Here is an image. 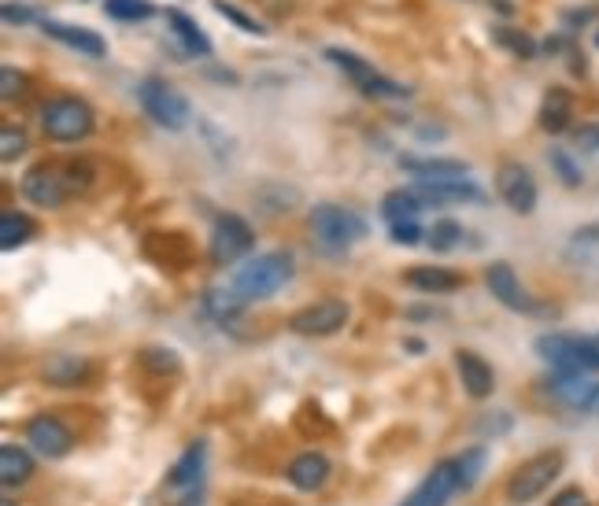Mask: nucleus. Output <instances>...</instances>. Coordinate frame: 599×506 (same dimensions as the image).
Returning a JSON list of instances; mask_svg holds the SVG:
<instances>
[{"label":"nucleus","mask_w":599,"mask_h":506,"mask_svg":"<svg viewBox=\"0 0 599 506\" xmlns=\"http://www.w3.org/2000/svg\"><path fill=\"white\" fill-rule=\"evenodd\" d=\"M348 303L344 300H318L311 307H300V311L289 318V329L296 337H333L348 326Z\"/></svg>","instance_id":"obj_7"},{"label":"nucleus","mask_w":599,"mask_h":506,"mask_svg":"<svg viewBox=\"0 0 599 506\" xmlns=\"http://www.w3.org/2000/svg\"><path fill=\"white\" fill-rule=\"evenodd\" d=\"M455 374H459V381H463L470 399H489L492 388H496L492 366L481 359L477 351H455Z\"/></svg>","instance_id":"obj_14"},{"label":"nucleus","mask_w":599,"mask_h":506,"mask_svg":"<svg viewBox=\"0 0 599 506\" xmlns=\"http://www.w3.org/2000/svg\"><path fill=\"white\" fill-rule=\"evenodd\" d=\"M200 470H204V444H189L185 455L174 462L171 488H193V484L200 481Z\"/></svg>","instance_id":"obj_27"},{"label":"nucleus","mask_w":599,"mask_h":506,"mask_svg":"<svg viewBox=\"0 0 599 506\" xmlns=\"http://www.w3.org/2000/svg\"><path fill=\"white\" fill-rule=\"evenodd\" d=\"M400 167L407 174H415L418 181H466L470 178V167H466L463 159H411L404 156L400 159Z\"/></svg>","instance_id":"obj_19"},{"label":"nucleus","mask_w":599,"mask_h":506,"mask_svg":"<svg viewBox=\"0 0 599 506\" xmlns=\"http://www.w3.org/2000/svg\"><path fill=\"white\" fill-rule=\"evenodd\" d=\"M137 100H141V108L145 115L156 126L163 130H185V122H189V100L167 85L163 78H145V82L137 85Z\"/></svg>","instance_id":"obj_5"},{"label":"nucleus","mask_w":599,"mask_h":506,"mask_svg":"<svg viewBox=\"0 0 599 506\" xmlns=\"http://www.w3.org/2000/svg\"><path fill=\"white\" fill-rule=\"evenodd\" d=\"M459 241H463V226L455 218H441V222H433L426 229V244L433 252H452Z\"/></svg>","instance_id":"obj_29"},{"label":"nucleus","mask_w":599,"mask_h":506,"mask_svg":"<svg viewBox=\"0 0 599 506\" xmlns=\"http://www.w3.org/2000/svg\"><path fill=\"white\" fill-rule=\"evenodd\" d=\"M452 492H459V470H455V458H444L429 470L426 481L407 495L404 506H444L452 499Z\"/></svg>","instance_id":"obj_11"},{"label":"nucleus","mask_w":599,"mask_h":506,"mask_svg":"<svg viewBox=\"0 0 599 506\" xmlns=\"http://www.w3.org/2000/svg\"><path fill=\"white\" fill-rule=\"evenodd\" d=\"M496 193L514 215H533L537 211V178L522 163H500L496 170Z\"/></svg>","instance_id":"obj_8"},{"label":"nucleus","mask_w":599,"mask_h":506,"mask_svg":"<svg viewBox=\"0 0 599 506\" xmlns=\"http://www.w3.org/2000/svg\"><path fill=\"white\" fill-rule=\"evenodd\" d=\"M548 163H551V170L559 174V181H563V185H570V189H577V185L585 181V174H581V167L574 163V156H570V152H563V148H555V152L548 156Z\"/></svg>","instance_id":"obj_34"},{"label":"nucleus","mask_w":599,"mask_h":506,"mask_svg":"<svg viewBox=\"0 0 599 506\" xmlns=\"http://www.w3.org/2000/svg\"><path fill=\"white\" fill-rule=\"evenodd\" d=\"M548 385H551V396L563 399L566 407H574V410L599 407V385L588 381V374H559V370H555V377H551Z\"/></svg>","instance_id":"obj_16"},{"label":"nucleus","mask_w":599,"mask_h":506,"mask_svg":"<svg viewBox=\"0 0 599 506\" xmlns=\"http://www.w3.org/2000/svg\"><path fill=\"white\" fill-rule=\"evenodd\" d=\"M23 89H26V78L15 67H0V97H4V104H12L15 97H23Z\"/></svg>","instance_id":"obj_38"},{"label":"nucleus","mask_w":599,"mask_h":506,"mask_svg":"<svg viewBox=\"0 0 599 506\" xmlns=\"http://www.w3.org/2000/svg\"><path fill=\"white\" fill-rule=\"evenodd\" d=\"M259 204L267 207L270 215H282L285 207H293V204H300V193L296 189H282V185H267L263 193L256 196Z\"/></svg>","instance_id":"obj_35"},{"label":"nucleus","mask_w":599,"mask_h":506,"mask_svg":"<svg viewBox=\"0 0 599 506\" xmlns=\"http://www.w3.org/2000/svg\"><path fill=\"white\" fill-rule=\"evenodd\" d=\"M41 377L49 381V385H78V381H86L89 377V359L82 355H52L45 366H41Z\"/></svg>","instance_id":"obj_23"},{"label":"nucleus","mask_w":599,"mask_h":506,"mask_svg":"<svg viewBox=\"0 0 599 506\" xmlns=\"http://www.w3.org/2000/svg\"><path fill=\"white\" fill-rule=\"evenodd\" d=\"M211 4H215V12H219L222 19H230L233 26H241L245 34H256V37L267 34V26L259 23V19H252V15H245L241 8H237V4H230V0H211Z\"/></svg>","instance_id":"obj_32"},{"label":"nucleus","mask_w":599,"mask_h":506,"mask_svg":"<svg viewBox=\"0 0 599 506\" xmlns=\"http://www.w3.org/2000/svg\"><path fill=\"white\" fill-rule=\"evenodd\" d=\"M422 207L426 204H422L411 189H396V193H389L381 200V215L389 218V226H396V222H415V215Z\"/></svg>","instance_id":"obj_26"},{"label":"nucleus","mask_w":599,"mask_h":506,"mask_svg":"<svg viewBox=\"0 0 599 506\" xmlns=\"http://www.w3.org/2000/svg\"><path fill=\"white\" fill-rule=\"evenodd\" d=\"M574 119V97L566 93L563 85H555L544 93V104H540V130L544 133H563Z\"/></svg>","instance_id":"obj_21"},{"label":"nucleus","mask_w":599,"mask_h":506,"mask_svg":"<svg viewBox=\"0 0 599 506\" xmlns=\"http://www.w3.org/2000/svg\"><path fill=\"white\" fill-rule=\"evenodd\" d=\"M537 355L544 362H551L559 374H585V370H581L577 337H566V333H544V337H537Z\"/></svg>","instance_id":"obj_17"},{"label":"nucleus","mask_w":599,"mask_h":506,"mask_svg":"<svg viewBox=\"0 0 599 506\" xmlns=\"http://www.w3.org/2000/svg\"><path fill=\"white\" fill-rule=\"evenodd\" d=\"M252 244H256V233L248 226L241 215H219L215 218V226H211V263L215 266H230L237 263L241 255L252 252Z\"/></svg>","instance_id":"obj_6"},{"label":"nucleus","mask_w":599,"mask_h":506,"mask_svg":"<svg viewBox=\"0 0 599 506\" xmlns=\"http://www.w3.org/2000/svg\"><path fill=\"white\" fill-rule=\"evenodd\" d=\"M455 470H459V488L470 492V488L481 481V470H485V447L463 451V458H455Z\"/></svg>","instance_id":"obj_30"},{"label":"nucleus","mask_w":599,"mask_h":506,"mask_svg":"<svg viewBox=\"0 0 599 506\" xmlns=\"http://www.w3.org/2000/svg\"><path fill=\"white\" fill-rule=\"evenodd\" d=\"M293 281V255L289 252H267L256 255L252 263H245L233 274L230 289L241 296V303H256L274 296L278 289H285Z\"/></svg>","instance_id":"obj_1"},{"label":"nucleus","mask_w":599,"mask_h":506,"mask_svg":"<svg viewBox=\"0 0 599 506\" xmlns=\"http://www.w3.org/2000/svg\"><path fill=\"white\" fill-rule=\"evenodd\" d=\"M311 233H315V241L326 248V252H344L348 244L363 241L367 237V222L348 211V207H337V204H318L311 211Z\"/></svg>","instance_id":"obj_4"},{"label":"nucleus","mask_w":599,"mask_h":506,"mask_svg":"<svg viewBox=\"0 0 599 506\" xmlns=\"http://www.w3.org/2000/svg\"><path fill=\"white\" fill-rule=\"evenodd\" d=\"M0 15H4L8 26H26L37 19L34 8H30V4H19V0H4V4H0Z\"/></svg>","instance_id":"obj_39"},{"label":"nucleus","mask_w":599,"mask_h":506,"mask_svg":"<svg viewBox=\"0 0 599 506\" xmlns=\"http://www.w3.org/2000/svg\"><path fill=\"white\" fill-rule=\"evenodd\" d=\"M41 30L52 37V41H60L67 49L82 52L89 60H104L108 56V45H104V37L97 30H89V26H67V23H56V19H37Z\"/></svg>","instance_id":"obj_12"},{"label":"nucleus","mask_w":599,"mask_h":506,"mask_svg":"<svg viewBox=\"0 0 599 506\" xmlns=\"http://www.w3.org/2000/svg\"><path fill=\"white\" fill-rule=\"evenodd\" d=\"M563 466H566L563 451H540V455L526 458V462L511 473V481H507V503L529 506L533 499H540V495L551 488V481L563 473Z\"/></svg>","instance_id":"obj_3"},{"label":"nucleus","mask_w":599,"mask_h":506,"mask_svg":"<svg viewBox=\"0 0 599 506\" xmlns=\"http://www.w3.org/2000/svg\"><path fill=\"white\" fill-rule=\"evenodd\" d=\"M104 12H108L111 19L134 23V19H148V15H156V4H148V0H104Z\"/></svg>","instance_id":"obj_31"},{"label":"nucleus","mask_w":599,"mask_h":506,"mask_svg":"<svg viewBox=\"0 0 599 506\" xmlns=\"http://www.w3.org/2000/svg\"><path fill=\"white\" fill-rule=\"evenodd\" d=\"M411 193L422 204H466V200H481V189L474 181H415Z\"/></svg>","instance_id":"obj_18"},{"label":"nucleus","mask_w":599,"mask_h":506,"mask_svg":"<svg viewBox=\"0 0 599 506\" xmlns=\"http://www.w3.org/2000/svg\"><path fill=\"white\" fill-rule=\"evenodd\" d=\"M492 8H496L500 15H514V4H511V0H492Z\"/></svg>","instance_id":"obj_42"},{"label":"nucleus","mask_w":599,"mask_h":506,"mask_svg":"<svg viewBox=\"0 0 599 506\" xmlns=\"http://www.w3.org/2000/svg\"><path fill=\"white\" fill-rule=\"evenodd\" d=\"M485 285H489L492 300H500L507 311H533V300L526 296V289H522V281H518L511 263H489Z\"/></svg>","instance_id":"obj_13"},{"label":"nucleus","mask_w":599,"mask_h":506,"mask_svg":"<svg viewBox=\"0 0 599 506\" xmlns=\"http://www.w3.org/2000/svg\"><path fill=\"white\" fill-rule=\"evenodd\" d=\"M392 241L404 244V248H411V244L426 241V229L418 226V222H396V226H392Z\"/></svg>","instance_id":"obj_40"},{"label":"nucleus","mask_w":599,"mask_h":506,"mask_svg":"<svg viewBox=\"0 0 599 506\" xmlns=\"http://www.w3.org/2000/svg\"><path fill=\"white\" fill-rule=\"evenodd\" d=\"M23 196L34 207L56 211V207L71 196L67 178H63V167H52V163H37V167H30L23 174Z\"/></svg>","instance_id":"obj_9"},{"label":"nucleus","mask_w":599,"mask_h":506,"mask_svg":"<svg viewBox=\"0 0 599 506\" xmlns=\"http://www.w3.org/2000/svg\"><path fill=\"white\" fill-rule=\"evenodd\" d=\"M551 506H588V495L581 488H563V492L551 499Z\"/></svg>","instance_id":"obj_41"},{"label":"nucleus","mask_w":599,"mask_h":506,"mask_svg":"<svg viewBox=\"0 0 599 506\" xmlns=\"http://www.w3.org/2000/svg\"><path fill=\"white\" fill-rule=\"evenodd\" d=\"M167 23H171V34L182 41V49L189 52V56H211L208 34H204L189 15L178 12V8H167Z\"/></svg>","instance_id":"obj_24"},{"label":"nucleus","mask_w":599,"mask_h":506,"mask_svg":"<svg viewBox=\"0 0 599 506\" xmlns=\"http://www.w3.org/2000/svg\"><path fill=\"white\" fill-rule=\"evenodd\" d=\"M141 366H145L148 374H178V355L167 348H145L141 351Z\"/></svg>","instance_id":"obj_33"},{"label":"nucleus","mask_w":599,"mask_h":506,"mask_svg":"<svg viewBox=\"0 0 599 506\" xmlns=\"http://www.w3.org/2000/svg\"><path fill=\"white\" fill-rule=\"evenodd\" d=\"M23 152H26L23 126H12V122H8V126L0 130V159H4V163H15V159L23 156Z\"/></svg>","instance_id":"obj_36"},{"label":"nucleus","mask_w":599,"mask_h":506,"mask_svg":"<svg viewBox=\"0 0 599 506\" xmlns=\"http://www.w3.org/2000/svg\"><path fill=\"white\" fill-rule=\"evenodd\" d=\"M30 477H34V458H30V451L19 444L0 447V484L12 492V488H23Z\"/></svg>","instance_id":"obj_22"},{"label":"nucleus","mask_w":599,"mask_h":506,"mask_svg":"<svg viewBox=\"0 0 599 506\" xmlns=\"http://www.w3.org/2000/svg\"><path fill=\"white\" fill-rule=\"evenodd\" d=\"M93 126H97V115H93V108H89L86 100L78 97H56L41 108V130L56 145L86 141L89 133H93Z\"/></svg>","instance_id":"obj_2"},{"label":"nucleus","mask_w":599,"mask_h":506,"mask_svg":"<svg viewBox=\"0 0 599 506\" xmlns=\"http://www.w3.org/2000/svg\"><path fill=\"white\" fill-rule=\"evenodd\" d=\"M0 506H15V503H12V499H4V503H0Z\"/></svg>","instance_id":"obj_43"},{"label":"nucleus","mask_w":599,"mask_h":506,"mask_svg":"<svg viewBox=\"0 0 599 506\" xmlns=\"http://www.w3.org/2000/svg\"><path fill=\"white\" fill-rule=\"evenodd\" d=\"M407 285L418 292H429V296H444V292L463 289V278L448 270V266H411L407 270Z\"/></svg>","instance_id":"obj_20"},{"label":"nucleus","mask_w":599,"mask_h":506,"mask_svg":"<svg viewBox=\"0 0 599 506\" xmlns=\"http://www.w3.org/2000/svg\"><path fill=\"white\" fill-rule=\"evenodd\" d=\"M26 444L34 447L41 458H63V455H71L74 433L56 414H37V418H30V425H26Z\"/></svg>","instance_id":"obj_10"},{"label":"nucleus","mask_w":599,"mask_h":506,"mask_svg":"<svg viewBox=\"0 0 599 506\" xmlns=\"http://www.w3.org/2000/svg\"><path fill=\"white\" fill-rule=\"evenodd\" d=\"M326 60L337 67V71H344L348 78H352L359 89H367L374 78H378V71H374V63H367L363 56H355V52L348 49H326Z\"/></svg>","instance_id":"obj_25"},{"label":"nucleus","mask_w":599,"mask_h":506,"mask_svg":"<svg viewBox=\"0 0 599 506\" xmlns=\"http://www.w3.org/2000/svg\"><path fill=\"white\" fill-rule=\"evenodd\" d=\"M30 237H34V222L23 211H4L0 215V244H4V252H15Z\"/></svg>","instance_id":"obj_28"},{"label":"nucleus","mask_w":599,"mask_h":506,"mask_svg":"<svg viewBox=\"0 0 599 506\" xmlns=\"http://www.w3.org/2000/svg\"><path fill=\"white\" fill-rule=\"evenodd\" d=\"M330 458L322 455V451H304V455H296L293 462H289V484H293L296 492H318V488H326V481H330Z\"/></svg>","instance_id":"obj_15"},{"label":"nucleus","mask_w":599,"mask_h":506,"mask_svg":"<svg viewBox=\"0 0 599 506\" xmlns=\"http://www.w3.org/2000/svg\"><path fill=\"white\" fill-rule=\"evenodd\" d=\"M496 41L507 45V49H511L514 56H522V60L537 56V45H533V37L529 34H518V30H496Z\"/></svg>","instance_id":"obj_37"},{"label":"nucleus","mask_w":599,"mask_h":506,"mask_svg":"<svg viewBox=\"0 0 599 506\" xmlns=\"http://www.w3.org/2000/svg\"><path fill=\"white\" fill-rule=\"evenodd\" d=\"M596 45H599V34H596Z\"/></svg>","instance_id":"obj_44"}]
</instances>
